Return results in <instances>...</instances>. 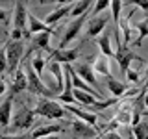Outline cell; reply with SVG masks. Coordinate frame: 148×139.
I'll return each mask as SVG.
<instances>
[{
    "mask_svg": "<svg viewBox=\"0 0 148 139\" xmlns=\"http://www.w3.org/2000/svg\"><path fill=\"white\" fill-rule=\"evenodd\" d=\"M69 111V113H72V115H76L80 120H83V122H87V124H91L92 128H96V122H98V117H96V113H89V111H83L80 108H76V106H67L65 108Z\"/></svg>",
    "mask_w": 148,
    "mask_h": 139,
    "instance_id": "15",
    "label": "cell"
},
{
    "mask_svg": "<svg viewBox=\"0 0 148 139\" xmlns=\"http://www.w3.org/2000/svg\"><path fill=\"white\" fill-rule=\"evenodd\" d=\"M78 54H80V48H58V50H52V54L48 58L50 61H56V63L72 65L78 59Z\"/></svg>",
    "mask_w": 148,
    "mask_h": 139,
    "instance_id": "8",
    "label": "cell"
},
{
    "mask_svg": "<svg viewBox=\"0 0 148 139\" xmlns=\"http://www.w3.org/2000/svg\"><path fill=\"white\" fill-rule=\"evenodd\" d=\"M11 108H13V95H9L8 98L0 104V126L6 128V126L11 124V119H13Z\"/></svg>",
    "mask_w": 148,
    "mask_h": 139,
    "instance_id": "14",
    "label": "cell"
},
{
    "mask_svg": "<svg viewBox=\"0 0 148 139\" xmlns=\"http://www.w3.org/2000/svg\"><path fill=\"white\" fill-rule=\"evenodd\" d=\"M6 89H8V87H6V82H4L2 78H0V96H2L4 93H6Z\"/></svg>",
    "mask_w": 148,
    "mask_h": 139,
    "instance_id": "34",
    "label": "cell"
},
{
    "mask_svg": "<svg viewBox=\"0 0 148 139\" xmlns=\"http://www.w3.org/2000/svg\"><path fill=\"white\" fill-rule=\"evenodd\" d=\"M0 45H2V41H0Z\"/></svg>",
    "mask_w": 148,
    "mask_h": 139,
    "instance_id": "40",
    "label": "cell"
},
{
    "mask_svg": "<svg viewBox=\"0 0 148 139\" xmlns=\"http://www.w3.org/2000/svg\"><path fill=\"white\" fill-rule=\"evenodd\" d=\"M45 58L43 56H35L34 59H32V69H34V71L37 72V76L41 78V74H43V71H45Z\"/></svg>",
    "mask_w": 148,
    "mask_h": 139,
    "instance_id": "27",
    "label": "cell"
},
{
    "mask_svg": "<svg viewBox=\"0 0 148 139\" xmlns=\"http://www.w3.org/2000/svg\"><path fill=\"white\" fill-rule=\"evenodd\" d=\"M48 72L56 78V85H58V93H59V89H63V87H65V71H63L61 63L50 61L48 63Z\"/></svg>",
    "mask_w": 148,
    "mask_h": 139,
    "instance_id": "18",
    "label": "cell"
},
{
    "mask_svg": "<svg viewBox=\"0 0 148 139\" xmlns=\"http://www.w3.org/2000/svg\"><path fill=\"white\" fill-rule=\"evenodd\" d=\"M61 126L59 124H48V126H39L37 130H34L32 132V137L30 139H45L48 136H56L58 132H61Z\"/></svg>",
    "mask_w": 148,
    "mask_h": 139,
    "instance_id": "19",
    "label": "cell"
},
{
    "mask_svg": "<svg viewBox=\"0 0 148 139\" xmlns=\"http://www.w3.org/2000/svg\"><path fill=\"white\" fill-rule=\"evenodd\" d=\"M106 82H108V89L111 91V95H113L115 98H122V96L126 95L128 85H126L124 82H119L117 78H113V76L106 78Z\"/></svg>",
    "mask_w": 148,
    "mask_h": 139,
    "instance_id": "17",
    "label": "cell"
},
{
    "mask_svg": "<svg viewBox=\"0 0 148 139\" xmlns=\"http://www.w3.org/2000/svg\"><path fill=\"white\" fill-rule=\"evenodd\" d=\"M22 52H24V45L22 41H9L6 45V58H8V72H17L21 67Z\"/></svg>",
    "mask_w": 148,
    "mask_h": 139,
    "instance_id": "4",
    "label": "cell"
},
{
    "mask_svg": "<svg viewBox=\"0 0 148 139\" xmlns=\"http://www.w3.org/2000/svg\"><path fill=\"white\" fill-rule=\"evenodd\" d=\"M96 45H98V48L102 50V56H106V58H109V56H115L113 48H111V39L109 35H102L96 39Z\"/></svg>",
    "mask_w": 148,
    "mask_h": 139,
    "instance_id": "22",
    "label": "cell"
},
{
    "mask_svg": "<svg viewBox=\"0 0 148 139\" xmlns=\"http://www.w3.org/2000/svg\"><path fill=\"white\" fill-rule=\"evenodd\" d=\"M28 24H30V26H28L30 35H32V34H35V35H37V34H50V35L56 34L54 28H50L45 21H39V19H37L34 13H28Z\"/></svg>",
    "mask_w": 148,
    "mask_h": 139,
    "instance_id": "11",
    "label": "cell"
},
{
    "mask_svg": "<svg viewBox=\"0 0 148 139\" xmlns=\"http://www.w3.org/2000/svg\"><path fill=\"white\" fill-rule=\"evenodd\" d=\"M126 78H128V82H130V83H137L141 76H139V72L135 71V69H130V71L126 72Z\"/></svg>",
    "mask_w": 148,
    "mask_h": 139,
    "instance_id": "30",
    "label": "cell"
},
{
    "mask_svg": "<svg viewBox=\"0 0 148 139\" xmlns=\"http://www.w3.org/2000/svg\"><path fill=\"white\" fill-rule=\"evenodd\" d=\"M24 71H26V76H28V91H30L32 95H39V96H43V98L54 96V91L50 89V87H46L45 82H41V78L37 76V72L32 69L30 63L26 65Z\"/></svg>",
    "mask_w": 148,
    "mask_h": 139,
    "instance_id": "2",
    "label": "cell"
},
{
    "mask_svg": "<svg viewBox=\"0 0 148 139\" xmlns=\"http://www.w3.org/2000/svg\"><path fill=\"white\" fill-rule=\"evenodd\" d=\"M50 34H37L34 37V45L37 46V48L45 50V52H48V56L52 54V50H50Z\"/></svg>",
    "mask_w": 148,
    "mask_h": 139,
    "instance_id": "23",
    "label": "cell"
},
{
    "mask_svg": "<svg viewBox=\"0 0 148 139\" xmlns=\"http://www.w3.org/2000/svg\"><path fill=\"white\" fill-rule=\"evenodd\" d=\"M145 106L148 108V93H146V96H145Z\"/></svg>",
    "mask_w": 148,
    "mask_h": 139,
    "instance_id": "38",
    "label": "cell"
},
{
    "mask_svg": "<svg viewBox=\"0 0 148 139\" xmlns=\"http://www.w3.org/2000/svg\"><path fill=\"white\" fill-rule=\"evenodd\" d=\"M132 132H133V136H135V139H148V122L141 120L137 126L132 128Z\"/></svg>",
    "mask_w": 148,
    "mask_h": 139,
    "instance_id": "25",
    "label": "cell"
},
{
    "mask_svg": "<svg viewBox=\"0 0 148 139\" xmlns=\"http://www.w3.org/2000/svg\"><path fill=\"white\" fill-rule=\"evenodd\" d=\"M106 24H108V15H98V17H92L89 22H87V32L85 37L87 39H92V37H98L102 32H104Z\"/></svg>",
    "mask_w": 148,
    "mask_h": 139,
    "instance_id": "10",
    "label": "cell"
},
{
    "mask_svg": "<svg viewBox=\"0 0 148 139\" xmlns=\"http://www.w3.org/2000/svg\"><path fill=\"white\" fill-rule=\"evenodd\" d=\"M35 115H41V117H46V119H63L69 115V111L63 108V106H59L58 102L50 100V98H41L37 102L35 109H34Z\"/></svg>",
    "mask_w": 148,
    "mask_h": 139,
    "instance_id": "1",
    "label": "cell"
},
{
    "mask_svg": "<svg viewBox=\"0 0 148 139\" xmlns=\"http://www.w3.org/2000/svg\"><path fill=\"white\" fill-rule=\"evenodd\" d=\"M45 139H59V136L56 133V136H48V137H45Z\"/></svg>",
    "mask_w": 148,
    "mask_h": 139,
    "instance_id": "36",
    "label": "cell"
},
{
    "mask_svg": "<svg viewBox=\"0 0 148 139\" xmlns=\"http://www.w3.org/2000/svg\"><path fill=\"white\" fill-rule=\"evenodd\" d=\"M108 8H111V2H108V0H100V2H95V8H92L91 13H100V11H104V9H108Z\"/></svg>",
    "mask_w": 148,
    "mask_h": 139,
    "instance_id": "29",
    "label": "cell"
},
{
    "mask_svg": "<svg viewBox=\"0 0 148 139\" xmlns=\"http://www.w3.org/2000/svg\"><path fill=\"white\" fill-rule=\"evenodd\" d=\"M128 139H135V136H133V132L130 130V133H128Z\"/></svg>",
    "mask_w": 148,
    "mask_h": 139,
    "instance_id": "37",
    "label": "cell"
},
{
    "mask_svg": "<svg viewBox=\"0 0 148 139\" xmlns=\"http://www.w3.org/2000/svg\"><path fill=\"white\" fill-rule=\"evenodd\" d=\"M72 6H74V2H67V4H61V6H58V8H56L52 13H48V15H46L45 22H46L48 26L56 24V22H58L59 19H63L65 15H71V11H72Z\"/></svg>",
    "mask_w": 148,
    "mask_h": 139,
    "instance_id": "13",
    "label": "cell"
},
{
    "mask_svg": "<svg viewBox=\"0 0 148 139\" xmlns=\"http://www.w3.org/2000/svg\"><path fill=\"white\" fill-rule=\"evenodd\" d=\"M146 80H148V69H146Z\"/></svg>",
    "mask_w": 148,
    "mask_h": 139,
    "instance_id": "39",
    "label": "cell"
},
{
    "mask_svg": "<svg viewBox=\"0 0 148 139\" xmlns=\"http://www.w3.org/2000/svg\"><path fill=\"white\" fill-rule=\"evenodd\" d=\"M100 139H122L120 137V133H115V132H108V133H104Z\"/></svg>",
    "mask_w": 148,
    "mask_h": 139,
    "instance_id": "32",
    "label": "cell"
},
{
    "mask_svg": "<svg viewBox=\"0 0 148 139\" xmlns=\"http://www.w3.org/2000/svg\"><path fill=\"white\" fill-rule=\"evenodd\" d=\"M124 6V2H120V0H113L111 2V13H113V21H115V24H120V9H122Z\"/></svg>",
    "mask_w": 148,
    "mask_h": 139,
    "instance_id": "26",
    "label": "cell"
},
{
    "mask_svg": "<svg viewBox=\"0 0 148 139\" xmlns=\"http://www.w3.org/2000/svg\"><path fill=\"white\" fill-rule=\"evenodd\" d=\"M87 19H89V13H87V15H83V17H80V19H74V21H71L67 26H65V34L61 37V41H59V48H65V46L71 43L74 37H78L82 26L87 22Z\"/></svg>",
    "mask_w": 148,
    "mask_h": 139,
    "instance_id": "6",
    "label": "cell"
},
{
    "mask_svg": "<svg viewBox=\"0 0 148 139\" xmlns=\"http://www.w3.org/2000/svg\"><path fill=\"white\" fill-rule=\"evenodd\" d=\"M8 72V58H6V46L0 48V74Z\"/></svg>",
    "mask_w": 148,
    "mask_h": 139,
    "instance_id": "28",
    "label": "cell"
},
{
    "mask_svg": "<svg viewBox=\"0 0 148 139\" xmlns=\"http://www.w3.org/2000/svg\"><path fill=\"white\" fill-rule=\"evenodd\" d=\"M71 128H72V133L76 137H83V139H89V137H95L96 136V128H92L91 124L83 122L80 119H74L71 122Z\"/></svg>",
    "mask_w": 148,
    "mask_h": 139,
    "instance_id": "12",
    "label": "cell"
},
{
    "mask_svg": "<svg viewBox=\"0 0 148 139\" xmlns=\"http://www.w3.org/2000/svg\"><path fill=\"white\" fill-rule=\"evenodd\" d=\"M0 139H26V136H22V133H18V136H0Z\"/></svg>",
    "mask_w": 148,
    "mask_h": 139,
    "instance_id": "33",
    "label": "cell"
},
{
    "mask_svg": "<svg viewBox=\"0 0 148 139\" xmlns=\"http://www.w3.org/2000/svg\"><path fill=\"white\" fill-rule=\"evenodd\" d=\"M28 89V76H26V71L22 67L17 69L15 76H13V85H11V95H17V93Z\"/></svg>",
    "mask_w": 148,
    "mask_h": 139,
    "instance_id": "16",
    "label": "cell"
},
{
    "mask_svg": "<svg viewBox=\"0 0 148 139\" xmlns=\"http://www.w3.org/2000/svg\"><path fill=\"white\" fill-rule=\"evenodd\" d=\"M135 28L139 30V35H137V39L133 41V45H135V46H141L143 45V39L148 37V17L145 19V21H141L139 24H135Z\"/></svg>",
    "mask_w": 148,
    "mask_h": 139,
    "instance_id": "24",
    "label": "cell"
},
{
    "mask_svg": "<svg viewBox=\"0 0 148 139\" xmlns=\"http://www.w3.org/2000/svg\"><path fill=\"white\" fill-rule=\"evenodd\" d=\"M91 6H95V4L89 2V0H80V2H74L72 11H71L72 21H74V19H80L83 15H87V13H89V9H91Z\"/></svg>",
    "mask_w": 148,
    "mask_h": 139,
    "instance_id": "20",
    "label": "cell"
},
{
    "mask_svg": "<svg viewBox=\"0 0 148 139\" xmlns=\"http://www.w3.org/2000/svg\"><path fill=\"white\" fill-rule=\"evenodd\" d=\"M133 8H141L145 9V11H148V2H145V0H137V2H132Z\"/></svg>",
    "mask_w": 148,
    "mask_h": 139,
    "instance_id": "31",
    "label": "cell"
},
{
    "mask_svg": "<svg viewBox=\"0 0 148 139\" xmlns=\"http://www.w3.org/2000/svg\"><path fill=\"white\" fill-rule=\"evenodd\" d=\"M28 11H26V4L24 2H15L13 6V30H21L24 32L26 37H30L28 32Z\"/></svg>",
    "mask_w": 148,
    "mask_h": 139,
    "instance_id": "7",
    "label": "cell"
},
{
    "mask_svg": "<svg viewBox=\"0 0 148 139\" xmlns=\"http://www.w3.org/2000/svg\"><path fill=\"white\" fill-rule=\"evenodd\" d=\"M4 21H6V11L0 8V22H4Z\"/></svg>",
    "mask_w": 148,
    "mask_h": 139,
    "instance_id": "35",
    "label": "cell"
},
{
    "mask_svg": "<svg viewBox=\"0 0 148 139\" xmlns=\"http://www.w3.org/2000/svg\"><path fill=\"white\" fill-rule=\"evenodd\" d=\"M34 119H35L34 111L30 108H26V106H21L18 111L11 119V128L13 130H28L32 124H34Z\"/></svg>",
    "mask_w": 148,
    "mask_h": 139,
    "instance_id": "5",
    "label": "cell"
},
{
    "mask_svg": "<svg viewBox=\"0 0 148 139\" xmlns=\"http://www.w3.org/2000/svg\"><path fill=\"white\" fill-rule=\"evenodd\" d=\"M72 69L76 71V74H78V76H80L85 83H89L92 89H96L98 93H102V91H100V85H98V80L95 78V71H92L91 65H87V63H78L76 67L72 65ZM102 95H104V93H102Z\"/></svg>",
    "mask_w": 148,
    "mask_h": 139,
    "instance_id": "9",
    "label": "cell"
},
{
    "mask_svg": "<svg viewBox=\"0 0 148 139\" xmlns=\"http://www.w3.org/2000/svg\"><path fill=\"white\" fill-rule=\"evenodd\" d=\"M115 59H117L119 67H120V72L126 74L130 71V65L132 61H139V63H145V59L141 58V56H137L135 52H132V50L128 48V46H124L122 43H119L117 41V50H115Z\"/></svg>",
    "mask_w": 148,
    "mask_h": 139,
    "instance_id": "3",
    "label": "cell"
},
{
    "mask_svg": "<svg viewBox=\"0 0 148 139\" xmlns=\"http://www.w3.org/2000/svg\"><path fill=\"white\" fill-rule=\"evenodd\" d=\"M92 71H96L98 74H104L106 78L111 76V71H109V58H106V56H98V58L95 59V63H92Z\"/></svg>",
    "mask_w": 148,
    "mask_h": 139,
    "instance_id": "21",
    "label": "cell"
}]
</instances>
